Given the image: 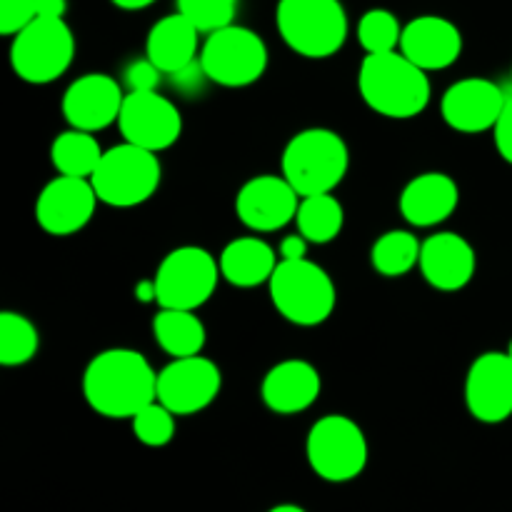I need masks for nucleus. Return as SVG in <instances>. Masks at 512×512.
<instances>
[{
    "instance_id": "27",
    "label": "nucleus",
    "mask_w": 512,
    "mask_h": 512,
    "mask_svg": "<svg viewBox=\"0 0 512 512\" xmlns=\"http://www.w3.org/2000/svg\"><path fill=\"white\" fill-rule=\"evenodd\" d=\"M420 248H423V243L413 233H408V230H390V233L380 235L373 243L370 263H373L378 275L400 278V275H408L420 263Z\"/></svg>"
},
{
    "instance_id": "18",
    "label": "nucleus",
    "mask_w": 512,
    "mask_h": 512,
    "mask_svg": "<svg viewBox=\"0 0 512 512\" xmlns=\"http://www.w3.org/2000/svg\"><path fill=\"white\" fill-rule=\"evenodd\" d=\"M400 53L423 70H445L463 53V33L443 15H420L403 25Z\"/></svg>"
},
{
    "instance_id": "32",
    "label": "nucleus",
    "mask_w": 512,
    "mask_h": 512,
    "mask_svg": "<svg viewBox=\"0 0 512 512\" xmlns=\"http://www.w3.org/2000/svg\"><path fill=\"white\" fill-rule=\"evenodd\" d=\"M35 18V0H0V35H18Z\"/></svg>"
},
{
    "instance_id": "15",
    "label": "nucleus",
    "mask_w": 512,
    "mask_h": 512,
    "mask_svg": "<svg viewBox=\"0 0 512 512\" xmlns=\"http://www.w3.org/2000/svg\"><path fill=\"white\" fill-rule=\"evenodd\" d=\"M508 95L488 78H463L450 85L440 103V113L448 128L465 135L493 130L503 115Z\"/></svg>"
},
{
    "instance_id": "16",
    "label": "nucleus",
    "mask_w": 512,
    "mask_h": 512,
    "mask_svg": "<svg viewBox=\"0 0 512 512\" xmlns=\"http://www.w3.org/2000/svg\"><path fill=\"white\" fill-rule=\"evenodd\" d=\"M123 100L125 93L113 75L88 73L68 85L60 110L70 128L98 133V130L118 123Z\"/></svg>"
},
{
    "instance_id": "4",
    "label": "nucleus",
    "mask_w": 512,
    "mask_h": 512,
    "mask_svg": "<svg viewBox=\"0 0 512 512\" xmlns=\"http://www.w3.org/2000/svg\"><path fill=\"white\" fill-rule=\"evenodd\" d=\"M275 25L285 45L310 60L333 58L348 40V13L340 0H280Z\"/></svg>"
},
{
    "instance_id": "2",
    "label": "nucleus",
    "mask_w": 512,
    "mask_h": 512,
    "mask_svg": "<svg viewBox=\"0 0 512 512\" xmlns=\"http://www.w3.org/2000/svg\"><path fill=\"white\" fill-rule=\"evenodd\" d=\"M358 90L373 113L390 120H410L430 103L428 70L405 58L400 50L365 55L358 70Z\"/></svg>"
},
{
    "instance_id": "30",
    "label": "nucleus",
    "mask_w": 512,
    "mask_h": 512,
    "mask_svg": "<svg viewBox=\"0 0 512 512\" xmlns=\"http://www.w3.org/2000/svg\"><path fill=\"white\" fill-rule=\"evenodd\" d=\"M175 418L178 415L170 413L160 400H155L130 420L133 435L138 438V443L148 445V448H165L175 438Z\"/></svg>"
},
{
    "instance_id": "29",
    "label": "nucleus",
    "mask_w": 512,
    "mask_h": 512,
    "mask_svg": "<svg viewBox=\"0 0 512 512\" xmlns=\"http://www.w3.org/2000/svg\"><path fill=\"white\" fill-rule=\"evenodd\" d=\"M400 38H403V28H400V20L390 10L373 8L360 18L358 43L363 45L368 55L400 50Z\"/></svg>"
},
{
    "instance_id": "17",
    "label": "nucleus",
    "mask_w": 512,
    "mask_h": 512,
    "mask_svg": "<svg viewBox=\"0 0 512 512\" xmlns=\"http://www.w3.org/2000/svg\"><path fill=\"white\" fill-rule=\"evenodd\" d=\"M465 405L468 413L485 425L512 418V360L508 353H483L470 365Z\"/></svg>"
},
{
    "instance_id": "34",
    "label": "nucleus",
    "mask_w": 512,
    "mask_h": 512,
    "mask_svg": "<svg viewBox=\"0 0 512 512\" xmlns=\"http://www.w3.org/2000/svg\"><path fill=\"white\" fill-rule=\"evenodd\" d=\"M493 140H495V148H498L500 158H503L505 163L512 165V95L508 98V103H505V110H503V115H500V120L495 123Z\"/></svg>"
},
{
    "instance_id": "26",
    "label": "nucleus",
    "mask_w": 512,
    "mask_h": 512,
    "mask_svg": "<svg viewBox=\"0 0 512 512\" xmlns=\"http://www.w3.org/2000/svg\"><path fill=\"white\" fill-rule=\"evenodd\" d=\"M295 225H298V233L310 243H333L345 225V210L340 200L330 193L305 195L300 198Z\"/></svg>"
},
{
    "instance_id": "33",
    "label": "nucleus",
    "mask_w": 512,
    "mask_h": 512,
    "mask_svg": "<svg viewBox=\"0 0 512 512\" xmlns=\"http://www.w3.org/2000/svg\"><path fill=\"white\" fill-rule=\"evenodd\" d=\"M163 75V70L145 55L143 60H133V63L125 68L123 80L125 85H128V93H145V90H158Z\"/></svg>"
},
{
    "instance_id": "28",
    "label": "nucleus",
    "mask_w": 512,
    "mask_h": 512,
    "mask_svg": "<svg viewBox=\"0 0 512 512\" xmlns=\"http://www.w3.org/2000/svg\"><path fill=\"white\" fill-rule=\"evenodd\" d=\"M38 328L20 313L0 315V365L18 368L30 363L38 353Z\"/></svg>"
},
{
    "instance_id": "11",
    "label": "nucleus",
    "mask_w": 512,
    "mask_h": 512,
    "mask_svg": "<svg viewBox=\"0 0 512 512\" xmlns=\"http://www.w3.org/2000/svg\"><path fill=\"white\" fill-rule=\"evenodd\" d=\"M118 128L125 143L163 153L173 148L183 135V115L175 108L173 100L160 95L158 90L125 93Z\"/></svg>"
},
{
    "instance_id": "8",
    "label": "nucleus",
    "mask_w": 512,
    "mask_h": 512,
    "mask_svg": "<svg viewBox=\"0 0 512 512\" xmlns=\"http://www.w3.org/2000/svg\"><path fill=\"white\" fill-rule=\"evenodd\" d=\"M198 60L210 83L245 88L258 83L268 70V45L255 30L233 23L208 33Z\"/></svg>"
},
{
    "instance_id": "25",
    "label": "nucleus",
    "mask_w": 512,
    "mask_h": 512,
    "mask_svg": "<svg viewBox=\"0 0 512 512\" xmlns=\"http://www.w3.org/2000/svg\"><path fill=\"white\" fill-rule=\"evenodd\" d=\"M105 150L95 140L93 133L85 130H65L50 145V160L58 175H70V178H93L95 168L103 160Z\"/></svg>"
},
{
    "instance_id": "40",
    "label": "nucleus",
    "mask_w": 512,
    "mask_h": 512,
    "mask_svg": "<svg viewBox=\"0 0 512 512\" xmlns=\"http://www.w3.org/2000/svg\"><path fill=\"white\" fill-rule=\"evenodd\" d=\"M508 355H510V360H512V340H510V345H508Z\"/></svg>"
},
{
    "instance_id": "6",
    "label": "nucleus",
    "mask_w": 512,
    "mask_h": 512,
    "mask_svg": "<svg viewBox=\"0 0 512 512\" xmlns=\"http://www.w3.org/2000/svg\"><path fill=\"white\" fill-rule=\"evenodd\" d=\"M308 465L325 483H350L368 468L370 448L363 428L348 415L315 420L305 440Z\"/></svg>"
},
{
    "instance_id": "21",
    "label": "nucleus",
    "mask_w": 512,
    "mask_h": 512,
    "mask_svg": "<svg viewBox=\"0 0 512 512\" xmlns=\"http://www.w3.org/2000/svg\"><path fill=\"white\" fill-rule=\"evenodd\" d=\"M460 203V188L450 175H415L403 188L398 200L400 215L415 228H435L455 213Z\"/></svg>"
},
{
    "instance_id": "23",
    "label": "nucleus",
    "mask_w": 512,
    "mask_h": 512,
    "mask_svg": "<svg viewBox=\"0 0 512 512\" xmlns=\"http://www.w3.org/2000/svg\"><path fill=\"white\" fill-rule=\"evenodd\" d=\"M220 275L235 288H258L270 283L275 268H278V255L265 240L248 235V238L230 240L220 253Z\"/></svg>"
},
{
    "instance_id": "20",
    "label": "nucleus",
    "mask_w": 512,
    "mask_h": 512,
    "mask_svg": "<svg viewBox=\"0 0 512 512\" xmlns=\"http://www.w3.org/2000/svg\"><path fill=\"white\" fill-rule=\"evenodd\" d=\"M323 380L308 360H283L265 373L260 400L275 415L305 413L318 400Z\"/></svg>"
},
{
    "instance_id": "12",
    "label": "nucleus",
    "mask_w": 512,
    "mask_h": 512,
    "mask_svg": "<svg viewBox=\"0 0 512 512\" xmlns=\"http://www.w3.org/2000/svg\"><path fill=\"white\" fill-rule=\"evenodd\" d=\"M223 388V373L203 355L173 358L158 373V400L175 415H195L215 403Z\"/></svg>"
},
{
    "instance_id": "37",
    "label": "nucleus",
    "mask_w": 512,
    "mask_h": 512,
    "mask_svg": "<svg viewBox=\"0 0 512 512\" xmlns=\"http://www.w3.org/2000/svg\"><path fill=\"white\" fill-rule=\"evenodd\" d=\"M135 298L140 303H158V290H155V280H143V283L135 288Z\"/></svg>"
},
{
    "instance_id": "9",
    "label": "nucleus",
    "mask_w": 512,
    "mask_h": 512,
    "mask_svg": "<svg viewBox=\"0 0 512 512\" xmlns=\"http://www.w3.org/2000/svg\"><path fill=\"white\" fill-rule=\"evenodd\" d=\"M75 38L63 18H35L28 28L13 35L10 65L25 83L45 85L58 80L70 68Z\"/></svg>"
},
{
    "instance_id": "36",
    "label": "nucleus",
    "mask_w": 512,
    "mask_h": 512,
    "mask_svg": "<svg viewBox=\"0 0 512 512\" xmlns=\"http://www.w3.org/2000/svg\"><path fill=\"white\" fill-rule=\"evenodd\" d=\"M38 18H63L68 10V0H35Z\"/></svg>"
},
{
    "instance_id": "10",
    "label": "nucleus",
    "mask_w": 512,
    "mask_h": 512,
    "mask_svg": "<svg viewBox=\"0 0 512 512\" xmlns=\"http://www.w3.org/2000/svg\"><path fill=\"white\" fill-rule=\"evenodd\" d=\"M220 263L198 245H183L170 250L155 273L160 308L198 310L213 298L218 288Z\"/></svg>"
},
{
    "instance_id": "39",
    "label": "nucleus",
    "mask_w": 512,
    "mask_h": 512,
    "mask_svg": "<svg viewBox=\"0 0 512 512\" xmlns=\"http://www.w3.org/2000/svg\"><path fill=\"white\" fill-rule=\"evenodd\" d=\"M268 512H308L303 508V505H295V503H280V505H273Z\"/></svg>"
},
{
    "instance_id": "24",
    "label": "nucleus",
    "mask_w": 512,
    "mask_h": 512,
    "mask_svg": "<svg viewBox=\"0 0 512 512\" xmlns=\"http://www.w3.org/2000/svg\"><path fill=\"white\" fill-rule=\"evenodd\" d=\"M153 335L160 350L170 358H190L205 348V325L195 310L160 308L153 318Z\"/></svg>"
},
{
    "instance_id": "5",
    "label": "nucleus",
    "mask_w": 512,
    "mask_h": 512,
    "mask_svg": "<svg viewBox=\"0 0 512 512\" xmlns=\"http://www.w3.org/2000/svg\"><path fill=\"white\" fill-rule=\"evenodd\" d=\"M268 288L280 318L300 328L325 323L338 303L333 278L308 258L280 260Z\"/></svg>"
},
{
    "instance_id": "31",
    "label": "nucleus",
    "mask_w": 512,
    "mask_h": 512,
    "mask_svg": "<svg viewBox=\"0 0 512 512\" xmlns=\"http://www.w3.org/2000/svg\"><path fill=\"white\" fill-rule=\"evenodd\" d=\"M178 13L185 15L200 33L233 25L238 13V0H178Z\"/></svg>"
},
{
    "instance_id": "1",
    "label": "nucleus",
    "mask_w": 512,
    "mask_h": 512,
    "mask_svg": "<svg viewBox=\"0 0 512 512\" xmlns=\"http://www.w3.org/2000/svg\"><path fill=\"white\" fill-rule=\"evenodd\" d=\"M83 395L103 418L133 420L145 405L158 400V373L138 350H103L85 368Z\"/></svg>"
},
{
    "instance_id": "3",
    "label": "nucleus",
    "mask_w": 512,
    "mask_h": 512,
    "mask_svg": "<svg viewBox=\"0 0 512 512\" xmlns=\"http://www.w3.org/2000/svg\"><path fill=\"white\" fill-rule=\"evenodd\" d=\"M280 168H283V178L298 190L300 198L333 193L348 175V145L335 130H300L285 145Z\"/></svg>"
},
{
    "instance_id": "13",
    "label": "nucleus",
    "mask_w": 512,
    "mask_h": 512,
    "mask_svg": "<svg viewBox=\"0 0 512 512\" xmlns=\"http://www.w3.org/2000/svg\"><path fill=\"white\" fill-rule=\"evenodd\" d=\"M98 203V193L90 178L58 175L40 190L35 200V220L48 235L68 238L90 223Z\"/></svg>"
},
{
    "instance_id": "7",
    "label": "nucleus",
    "mask_w": 512,
    "mask_h": 512,
    "mask_svg": "<svg viewBox=\"0 0 512 512\" xmlns=\"http://www.w3.org/2000/svg\"><path fill=\"white\" fill-rule=\"evenodd\" d=\"M160 178L163 168L158 153L123 143L105 150L90 183L100 203L110 208H135L153 198L155 190L160 188Z\"/></svg>"
},
{
    "instance_id": "14",
    "label": "nucleus",
    "mask_w": 512,
    "mask_h": 512,
    "mask_svg": "<svg viewBox=\"0 0 512 512\" xmlns=\"http://www.w3.org/2000/svg\"><path fill=\"white\" fill-rule=\"evenodd\" d=\"M300 195L283 175H255L235 195V215L253 233H275L298 215Z\"/></svg>"
},
{
    "instance_id": "22",
    "label": "nucleus",
    "mask_w": 512,
    "mask_h": 512,
    "mask_svg": "<svg viewBox=\"0 0 512 512\" xmlns=\"http://www.w3.org/2000/svg\"><path fill=\"white\" fill-rule=\"evenodd\" d=\"M200 30L185 15H165L150 28L145 40V55L163 70L165 75H175L180 70L198 63Z\"/></svg>"
},
{
    "instance_id": "19",
    "label": "nucleus",
    "mask_w": 512,
    "mask_h": 512,
    "mask_svg": "<svg viewBox=\"0 0 512 512\" xmlns=\"http://www.w3.org/2000/svg\"><path fill=\"white\" fill-rule=\"evenodd\" d=\"M418 268L435 290L455 293L473 280L478 258H475L473 245L463 235L435 233L428 240H423Z\"/></svg>"
},
{
    "instance_id": "35",
    "label": "nucleus",
    "mask_w": 512,
    "mask_h": 512,
    "mask_svg": "<svg viewBox=\"0 0 512 512\" xmlns=\"http://www.w3.org/2000/svg\"><path fill=\"white\" fill-rule=\"evenodd\" d=\"M308 245H310V240L303 238L300 233L285 235V238L280 240V248H278L280 260H303V258H308Z\"/></svg>"
},
{
    "instance_id": "38",
    "label": "nucleus",
    "mask_w": 512,
    "mask_h": 512,
    "mask_svg": "<svg viewBox=\"0 0 512 512\" xmlns=\"http://www.w3.org/2000/svg\"><path fill=\"white\" fill-rule=\"evenodd\" d=\"M110 3L120 10H143V8H150L155 0H110Z\"/></svg>"
}]
</instances>
